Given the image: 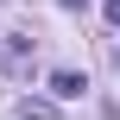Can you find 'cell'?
<instances>
[{"instance_id":"2","label":"cell","mask_w":120,"mask_h":120,"mask_svg":"<svg viewBox=\"0 0 120 120\" xmlns=\"http://www.w3.org/2000/svg\"><path fill=\"white\" fill-rule=\"evenodd\" d=\"M19 114L25 120H57V108H51V101H19Z\"/></svg>"},{"instance_id":"1","label":"cell","mask_w":120,"mask_h":120,"mask_svg":"<svg viewBox=\"0 0 120 120\" xmlns=\"http://www.w3.org/2000/svg\"><path fill=\"white\" fill-rule=\"evenodd\" d=\"M82 89H89V82H82L76 70H57V76H51V95H63V101H70V95H82Z\"/></svg>"}]
</instances>
